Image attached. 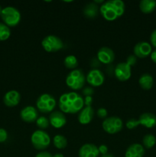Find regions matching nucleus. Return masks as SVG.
<instances>
[{"label": "nucleus", "mask_w": 156, "mask_h": 157, "mask_svg": "<svg viewBox=\"0 0 156 157\" xmlns=\"http://www.w3.org/2000/svg\"><path fill=\"white\" fill-rule=\"evenodd\" d=\"M36 124L38 127H39L41 130H44L48 127L49 124V119H47L45 117H39L36 121Z\"/></svg>", "instance_id": "nucleus-27"}, {"label": "nucleus", "mask_w": 156, "mask_h": 157, "mask_svg": "<svg viewBox=\"0 0 156 157\" xmlns=\"http://www.w3.org/2000/svg\"><path fill=\"white\" fill-rule=\"evenodd\" d=\"M36 107L41 113H47L52 112L56 107L55 98L49 94H43L38 97L36 101Z\"/></svg>", "instance_id": "nucleus-6"}, {"label": "nucleus", "mask_w": 156, "mask_h": 157, "mask_svg": "<svg viewBox=\"0 0 156 157\" xmlns=\"http://www.w3.org/2000/svg\"><path fill=\"white\" fill-rule=\"evenodd\" d=\"M132 67L126 62L119 63L115 68V76L119 81H126L131 78Z\"/></svg>", "instance_id": "nucleus-10"}, {"label": "nucleus", "mask_w": 156, "mask_h": 157, "mask_svg": "<svg viewBox=\"0 0 156 157\" xmlns=\"http://www.w3.org/2000/svg\"><path fill=\"white\" fill-rule=\"evenodd\" d=\"M144 155L145 148L139 144H131L125 153V157H143Z\"/></svg>", "instance_id": "nucleus-18"}, {"label": "nucleus", "mask_w": 156, "mask_h": 157, "mask_svg": "<svg viewBox=\"0 0 156 157\" xmlns=\"http://www.w3.org/2000/svg\"><path fill=\"white\" fill-rule=\"evenodd\" d=\"M104 131L109 134H115L122 130L123 123L121 118L116 116H112L106 117L102 124Z\"/></svg>", "instance_id": "nucleus-7"}, {"label": "nucleus", "mask_w": 156, "mask_h": 157, "mask_svg": "<svg viewBox=\"0 0 156 157\" xmlns=\"http://www.w3.org/2000/svg\"><path fill=\"white\" fill-rule=\"evenodd\" d=\"M60 110L64 113L74 114L80 111L84 106V100L76 92L64 93L59 98Z\"/></svg>", "instance_id": "nucleus-1"}, {"label": "nucleus", "mask_w": 156, "mask_h": 157, "mask_svg": "<svg viewBox=\"0 0 156 157\" xmlns=\"http://www.w3.org/2000/svg\"><path fill=\"white\" fill-rule=\"evenodd\" d=\"M136 61H137V58H136V57L133 55H130L126 59V63L130 66V67L135 65Z\"/></svg>", "instance_id": "nucleus-31"}, {"label": "nucleus", "mask_w": 156, "mask_h": 157, "mask_svg": "<svg viewBox=\"0 0 156 157\" xmlns=\"http://www.w3.org/2000/svg\"><path fill=\"white\" fill-rule=\"evenodd\" d=\"M93 2L96 3V5L99 4V3H102H102L104 2V1H103V0H99V1H96V0H95V1H93Z\"/></svg>", "instance_id": "nucleus-40"}, {"label": "nucleus", "mask_w": 156, "mask_h": 157, "mask_svg": "<svg viewBox=\"0 0 156 157\" xmlns=\"http://www.w3.org/2000/svg\"><path fill=\"white\" fill-rule=\"evenodd\" d=\"M86 80L92 87H99L105 81L103 73L99 69H92L88 72Z\"/></svg>", "instance_id": "nucleus-9"}, {"label": "nucleus", "mask_w": 156, "mask_h": 157, "mask_svg": "<svg viewBox=\"0 0 156 157\" xmlns=\"http://www.w3.org/2000/svg\"><path fill=\"white\" fill-rule=\"evenodd\" d=\"M53 157H64V156L62 153H56V154L54 155Z\"/></svg>", "instance_id": "nucleus-38"}, {"label": "nucleus", "mask_w": 156, "mask_h": 157, "mask_svg": "<svg viewBox=\"0 0 156 157\" xmlns=\"http://www.w3.org/2000/svg\"><path fill=\"white\" fill-rule=\"evenodd\" d=\"M133 52L136 58H145L151 55L152 48L150 43L147 41H140L135 45Z\"/></svg>", "instance_id": "nucleus-11"}, {"label": "nucleus", "mask_w": 156, "mask_h": 157, "mask_svg": "<svg viewBox=\"0 0 156 157\" xmlns=\"http://www.w3.org/2000/svg\"><path fill=\"white\" fill-rule=\"evenodd\" d=\"M142 144H143L144 148L151 149L156 144V138L153 134H146L144 136L142 139Z\"/></svg>", "instance_id": "nucleus-25"}, {"label": "nucleus", "mask_w": 156, "mask_h": 157, "mask_svg": "<svg viewBox=\"0 0 156 157\" xmlns=\"http://www.w3.org/2000/svg\"><path fill=\"white\" fill-rule=\"evenodd\" d=\"M139 125H140L139 120L136 119L128 120L126 122V124H125V126H126V127L128 130H133V129L136 128Z\"/></svg>", "instance_id": "nucleus-28"}, {"label": "nucleus", "mask_w": 156, "mask_h": 157, "mask_svg": "<svg viewBox=\"0 0 156 157\" xmlns=\"http://www.w3.org/2000/svg\"><path fill=\"white\" fill-rule=\"evenodd\" d=\"M41 45L47 52H56L64 48V42L59 37L50 35L44 37L41 41Z\"/></svg>", "instance_id": "nucleus-8"}, {"label": "nucleus", "mask_w": 156, "mask_h": 157, "mask_svg": "<svg viewBox=\"0 0 156 157\" xmlns=\"http://www.w3.org/2000/svg\"><path fill=\"white\" fill-rule=\"evenodd\" d=\"M21 101V95L19 92L15 90H11L6 92L3 98V102L7 107H13L18 105Z\"/></svg>", "instance_id": "nucleus-16"}, {"label": "nucleus", "mask_w": 156, "mask_h": 157, "mask_svg": "<svg viewBox=\"0 0 156 157\" xmlns=\"http://www.w3.org/2000/svg\"><path fill=\"white\" fill-rule=\"evenodd\" d=\"M2 9L1 6H0V15H1V14H2Z\"/></svg>", "instance_id": "nucleus-41"}, {"label": "nucleus", "mask_w": 156, "mask_h": 157, "mask_svg": "<svg viewBox=\"0 0 156 157\" xmlns=\"http://www.w3.org/2000/svg\"><path fill=\"white\" fill-rule=\"evenodd\" d=\"M83 93H84V95H86V97L91 96V95L93 94V88H91L90 87H85V88L84 89V91H83Z\"/></svg>", "instance_id": "nucleus-34"}, {"label": "nucleus", "mask_w": 156, "mask_h": 157, "mask_svg": "<svg viewBox=\"0 0 156 157\" xmlns=\"http://www.w3.org/2000/svg\"><path fill=\"white\" fill-rule=\"evenodd\" d=\"M35 157H53L51 154L49 152L47 151H41L38 153V154L35 156Z\"/></svg>", "instance_id": "nucleus-35"}, {"label": "nucleus", "mask_w": 156, "mask_h": 157, "mask_svg": "<svg viewBox=\"0 0 156 157\" xmlns=\"http://www.w3.org/2000/svg\"><path fill=\"white\" fill-rule=\"evenodd\" d=\"M92 101H93L92 97L87 96L86 97L85 99H84V104H86V106H90V104H92Z\"/></svg>", "instance_id": "nucleus-36"}, {"label": "nucleus", "mask_w": 156, "mask_h": 157, "mask_svg": "<svg viewBox=\"0 0 156 157\" xmlns=\"http://www.w3.org/2000/svg\"><path fill=\"white\" fill-rule=\"evenodd\" d=\"M125 3L122 0L104 2L99 7V12L104 19L113 21L122 16L125 12Z\"/></svg>", "instance_id": "nucleus-2"}, {"label": "nucleus", "mask_w": 156, "mask_h": 157, "mask_svg": "<svg viewBox=\"0 0 156 157\" xmlns=\"http://www.w3.org/2000/svg\"><path fill=\"white\" fill-rule=\"evenodd\" d=\"M150 42H151V45L156 48V29H154L150 35Z\"/></svg>", "instance_id": "nucleus-32"}, {"label": "nucleus", "mask_w": 156, "mask_h": 157, "mask_svg": "<svg viewBox=\"0 0 156 157\" xmlns=\"http://www.w3.org/2000/svg\"><path fill=\"white\" fill-rule=\"evenodd\" d=\"M101 157H114V156L112 154H110V153H106V154H105V155H102Z\"/></svg>", "instance_id": "nucleus-39"}, {"label": "nucleus", "mask_w": 156, "mask_h": 157, "mask_svg": "<svg viewBox=\"0 0 156 157\" xmlns=\"http://www.w3.org/2000/svg\"><path fill=\"white\" fill-rule=\"evenodd\" d=\"M94 117V110L91 106H86L79 112L77 120L82 125L89 124Z\"/></svg>", "instance_id": "nucleus-15"}, {"label": "nucleus", "mask_w": 156, "mask_h": 157, "mask_svg": "<svg viewBox=\"0 0 156 157\" xmlns=\"http://www.w3.org/2000/svg\"><path fill=\"white\" fill-rule=\"evenodd\" d=\"M8 138V133L5 129L0 128V144L6 142Z\"/></svg>", "instance_id": "nucleus-30"}, {"label": "nucleus", "mask_w": 156, "mask_h": 157, "mask_svg": "<svg viewBox=\"0 0 156 157\" xmlns=\"http://www.w3.org/2000/svg\"><path fill=\"white\" fill-rule=\"evenodd\" d=\"M98 150H99V153L102 154V156L108 153V147H107L106 145H104V144L99 146L98 147Z\"/></svg>", "instance_id": "nucleus-33"}, {"label": "nucleus", "mask_w": 156, "mask_h": 157, "mask_svg": "<svg viewBox=\"0 0 156 157\" xmlns=\"http://www.w3.org/2000/svg\"><path fill=\"white\" fill-rule=\"evenodd\" d=\"M1 17L4 24L8 27H15L21 21V13L13 6H6L2 9Z\"/></svg>", "instance_id": "nucleus-4"}, {"label": "nucleus", "mask_w": 156, "mask_h": 157, "mask_svg": "<svg viewBox=\"0 0 156 157\" xmlns=\"http://www.w3.org/2000/svg\"><path fill=\"white\" fill-rule=\"evenodd\" d=\"M140 125L146 128H152L156 126V116L151 113H144L139 117Z\"/></svg>", "instance_id": "nucleus-19"}, {"label": "nucleus", "mask_w": 156, "mask_h": 157, "mask_svg": "<svg viewBox=\"0 0 156 157\" xmlns=\"http://www.w3.org/2000/svg\"><path fill=\"white\" fill-rule=\"evenodd\" d=\"M97 59L104 64H111L115 59V53L110 48L102 47L97 52Z\"/></svg>", "instance_id": "nucleus-14"}, {"label": "nucleus", "mask_w": 156, "mask_h": 157, "mask_svg": "<svg viewBox=\"0 0 156 157\" xmlns=\"http://www.w3.org/2000/svg\"><path fill=\"white\" fill-rule=\"evenodd\" d=\"M64 64L67 68L74 70L78 66V61L77 58L74 55H68L66 57L64 60Z\"/></svg>", "instance_id": "nucleus-24"}, {"label": "nucleus", "mask_w": 156, "mask_h": 157, "mask_svg": "<svg viewBox=\"0 0 156 157\" xmlns=\"http://www.w3.org/2000/svg\"><path fill=\"white\" fill-rule=\"evenodd\" d=\"M49 123L54 128L60 129L67 124V118L63 112L57 110L50 113L49 116Z\"/></svg>", "instance_id": "nucleus-13"}, {"label": "nucleus", "mask_w": 156, "mask_h": 157, "mask_svg": "<svg viewBox=\"0 0 156 157\" xmlns=\"http://www.w3.org/2000/svg\"><path fill=\"white\" fill-rule=\"evenodd\" d=\"M10 35L11 31L9 27H8L4 23L0 22V41L7 40Z\"/></svg>", "instance_id": "nucleus-26"}, {"label": "nucleus", "mask_w": 156, "mask_h": 157, "mask_svg": "<svg viewBox=\"0 0 156 157\" xmlns=\"http://www.w3.org/2000/svg\"><path fill=\"white\" fill-rule=\"evenodd\" d=\"M139 9L144 14L152 13L156 9L155 0H142L139 2Z\"/></svg>", "instance_id": "nucleus-20"}, {"label": "nucleus", "mask_w": 156, "mask_h": 157, "mask_svg": "<svg viewBox=\"0 0 156 157\" xmlns=\"http://www.w3.org/2000/svg\"><path fill=\"white\" fill-rule=\"evenodd\" d=\"M99 154L98 147L92 144H84L78 152L79 157H98Z\"/></svg>", "instance_id": "nucleus-17"}, {"label": "nucleus", "mask_w": 156, "mask_h": 157, "mask_svg": "<svg viewBox=\"0 0 156 157\" xmlns=\"http://www.w3.org/2000/svg\"><path fill=\"white\" fill-rule=\"evenodd\" d=\"M139 84L140 87L144 90H150L154 84L153 77L150 74L145 73L141 75L139 79Z\"/></svg>", "instance_id": "nucleus-21"}, {"label": "nucleus", "mask_w": 156, "mask_h": 157, "mask_svg": "<svg viewBox=\"0 0 156 157\" xmlns=\"http://www.w3.org/2000/svg\"><path fill=\"white\" fill-rule=\"evenodd\" d=\"M150 57H151V61L156 64V49H154V51L151 52V55H150Z\"/></svg>", "instance_id": "nucleus-37"}, {"label": "nucleus", "mask_w": 156, "mask_h": 157, "mask_svg": "<svg viewBox=\"0 0 156 157\" xmlns=\"http://www.w3.org/2000/svg\"><path fill=\"white\" fill-rule=\"evenodd\" d=\"M86 77L84 72L80 69L72 70L66 78V84L73 90L83 88L85 84Z\"/></svg>", "instance_id": "nucleus-3"}, {"label": "nucleus", "mask_w": 156, "mask_h": 157, "mask_svg": "<svg viewBox=\"0 0 156 157\" xmlns=\"http://www.w3.org/2000/svg\"><path fill=\"white\" fill-rule=\"evenodd\" d=\"M31 141L34 148L38 150H44L50 144V137L47 132L42 130H35L31 136Z\"/></svg>", "instance_id": "nucleus-5"}, {"label": "nucleus", "mask_w": 156, "mask_h": 157, "mask_svg": "<svg viewBox=\"0 0 156 157\" xmlns=\"http://www.w3.org/2000/svg\"><path fill=\"white\" fill-rule=\"evenodd\" d=\"M20 117L23 121L28 124L36 122L38 118V113L37 109L33 106H27L24 107L20 112Z\"/></svg>", "instance_id": "nucleus-12"}, {"label": "nucleus", "mask_w": 156, "mask_h": 157, "mask_svg": "<svg viewBox=\"0 0 156 157\" xmlns=\"http://www.w3.org/2000/svg\"><path fill=\"white\" fill-rule=\"evenodd\" d=\"M54 146L56 147L57 149L59 150H63V149L66 148L67 146V140L64 136L61 134H58L54 137L53 139Z\"/></svg>", "instance_id": "nucleus-23"}, {"label": "nucleus", "mask_w": 156, "mask_h": 157, "mask_svg": "<svg viewBox=\"0 0 156 157\" xmlns=\"http://www.w3.org/2000/svg\"><path fill=\"white\" fill-rule=\"evenodd\" d=\"M97 116L99 117V118H102V119H106L108 115V112H107V110L106 108H103V107H100L97 110Z\"/></svg>", "instance_id": "nucleus-29"}, {"label": "nucleus", "mask_w": 156, "mask_h": 157, "mask_svg": "<svg viewBox=\"0 0 156 157\" xmlns=\"http://www.w3.org/2000/svg\"><path fill=\"white\" fill-rule=\"evenodd\" d=\"M98 11L99 9L98 6L95 2H90L85 6L84 8V14L87 18H94L97 16Z\"/></svg>", "instance_id": "nucleus-22"}]
</instances>
